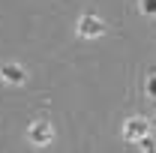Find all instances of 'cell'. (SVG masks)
<instances>
[{
    "label": "cell",
    "mask_w": 156,
    "mask_h": 153,
    "mask_svg": "<svg viewBox=\"0 0 156 153\" xmlns=\"http://www.w3.org/2000/svg\"><path fill=\"white\" fill-rule=\"evenodd\" d=\"M105 30V24L99 18H93V15H81V21H78V36L81 39H93V36H99Z\"/></svg>",
    "instance_id": "cell-3"
},
{
    "label": "cell",
    "mask_w": 156,
    "mask_h": 153,
    "mask_svg": "<svg viewBox=\"0 0 156 153\" xmlns=\"http://www.w3.org/2000/svg\"><path fill=\"white\" fill-rule=\"evenodd\" d=\"M27 138H30L36 147L48 144V141H51V123H48V120H33V123L27 126Z\"/></svg>",
    "instance_id": "cell-1"
},
{
    "label": "cell",
    "mask_w": 156,
    "mask_h": 153,
    "mask_svg": "<svg viewBox=\"0 0 156 153\" xmlns=\"http://www.w3.org/2000/svg\"><path fill=\"white\" fill-rule=\"evenodd\" d=\"M141 147H144V153H156V141L144 135V138H141Z\"/></svg>",
    "instance_id": "cell-7"
},
{
    "label": "cell",
    "mask_w": 156,
    "mask_h": 153,
    "mask_svg": "<svg viewBox=\"0 0 156 153\" xmlns=\"http://www.w3.org/2000/svg\"><path fill=\"white\" fill-rule=\"evenodd\" d=\"M123 135H126V138H132V141H141V138L147 135V123H144V120H126Z\"/></svg>",
    "instance_id": "cell-4"
},
{
    "label": "cell",
    "mask_w": 156,
    "mask_h": 153,
    "mask_svg": "<svg viewBox=\"0 0 156 153\" xmlns=\"http://www.w3.org/2000/svg\"><path fill=\"white\" fill-rule=\"evenodd\" d=\"M147 96H150V99H156V72H150V75H147Z\"/></svg>",
    "instance_id": "cell-6"
},
{
    "label": "cell",
    "mask_w": 156,
    "mask_h": 153,
    "mask_svg": "<svg viewBox=\"0 0 156 153\" xmlns=\"http://www.w3.org/2000/svg\"><path fill=\"white\" fill-rule=\"evenodd\" d=\"M141 12L150 15V18H156V0H141Z\"/></svg>",
    "instance_id": "cell-5"
},
{
    "label": "cell",
    "mask_w": 156,
    "mask_h": 153,
    "mask_svg": "<svg viewBox=\"0 0 156 153\" xmlns=\"http://www.w3.org/2000/svg\"><path fill=\"white\" fill-rule=\"evenodd\" d=\"M0 78L6 84L18 87V84H27V69H21L18 63H0Z\"/></svg>",
    "instance_id": "cell-2"
}]
</instances>
